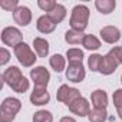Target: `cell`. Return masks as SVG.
I'll return each instance as SVG.
<instances>
[{"label":"cell","instance_id":"1","mask_svg":"<svg viewBox=\"0 0 122 122\" xmlns=\"http://www.w3.org/2000/svg\"><path fill=\"white\" fill-rule=\"evenodd\" d=\"M2 79L6 85H9L17 93H23L29 89V81L22 75V72L17 66L7 68L2 75Z\"/></svg>","mask_w":122,"mask_h":122},{"label":"cell","instance_id":"2","mask_svg":"<svg viewBox=\"0 0 122 122\" xmlns=\"http://www.w3.org/2000/svg\"><path fill=\"white\" fill-rule=\"evenodd\" d=\"M22 108V102L16 98H6L0 106V122H12Z\"/></svg>","mask_w":122,"mask_h":122},{"label":"cell","instance_id":"3","mask_svg":"<svg viewBox=\"0 0 122 122\" xmlns=\"http://www.w3.org/2000/svg\"><path fill=\"white\" fill-rule=\"evenodd\" d=\"M89 22V9L85 5H78L73 7L72 10V16H71V26L73 30H79L83 32L88 26Z\"/></svg>","mask_w":122,"mask_h":122},{"label":"cell","instance_id":"4","mask_svg":"<svg viewBox=\"0 0 122 122\" xmlns=\"http://www.w3.org/2000/svg\"><path fill=\"white\" fill-rule=\"evenodd\" d=\"M15 56L17 57V60L20 62V65H23L25 68L33 66L35 62H36V59H37L36 55L32 52L30 46L26 45L25 42L20 43V45H17V46L15 47Z\"/></svg>","mask_w":122,"mask_h":122},{"label":"cell","instance_id":"5","mask_svg":"<svg viewBox=\"0 0 122 122\" xmlns=\"http://www.w3.org/2000/svg\"><path fill=\"white\" fill-rule=\"evenodd\" d=\"M56 98H57L59 102H63L66 106H69L71 103H73L75 101H78L82 96H81V92L76 88H71L68 85H62L56 92Z\"/></svg>","mask_w":122,"mask_h":122},{"label":"cell","instance_id":"6","mask_svg":"<svg viewBox=\"0 0 122 122\" xmlns=\"http://www.w3.org/2000/svg\"><path fill=\"white\" fill-rule=\"evenodd\" d=\"M2 42L6 45V46H12L13 49L23 43V36H22V32L17 29V27H13V26H9V27H5L3 32H2Z\"/></svg>","mask_w":122,"mask_h":122},{"label":"cell","instance_id":"7","mask_svg":"<svg viewBox=\"0 0 122 122\" xmlns=\"http://www.w3.org/2000/svg\"><path fill=\"white\" fill-rule=\"evenodd\" d=\"M30 78L35 83V88H46L50 79V73L45 66H36L30 71Z\"/></svg>","mask_w":122,"mask_h":122},{"label":"cell","instance_id":"8","mask_svg":"<svg viewBox=\"0 0 122 122\" xmlns=\"http://www.w3.org/2000/svg\"><path fill=\"white\" fill-rule=\"evenodd\" d=\"M85 76H86V72H85V68L82 63H69V66L66 69V78L71 82L79 83L85 79Z\"/></svg>","mask_w":122,"mask_h":122},{"label":"cell","instance_id":"9","mask_svg":"<svg viewBox=\"0 0 122 122\" xmlns=\"http://www.w3.org/2000/svg\"><path fill=\"white\" fill-rule=\"evenodd\" d=\"M118 65H119V62L116 60V57L112 55V52L109 50V53L102 57L99 72H101L102 75H111V73H113V72L116 71Z\"/></svg>","mask_w":122,"mask_h":122},{"label":"cell","instance_id":"10","mask_svg":"<svg viewBox=\"0 0 122 122\" xmlns=\"http://www.w3.org/2000/svg\"><path fill=\"white\" fill-rule=\"evenodd\" d=\"M68 108H69V111L72 113H75V115H78L81 118L82 116H88L91 113V105H89V102L85 98H79L78 101H75L73 103H71Z\"/></svg>","mask_w":122,"mask_h":122},{"label":"cell","instance_id":"11","mask_svg":"<svg viewBox=\"0 0 122 122\" xmlns=\"http://www.w3.org/2000/svg\"><path fill=\"white\" fill-rule=\"evenodd\" d=\"M13 20L19 26H27L32 22V12H30V9L26 7V6H19L13 12Z\"/></svg>","mask_w":122,"mask_h":122},{"label":"cell","instance_id":"12","mask_svg":"<svg viewBox=\"0 0 122 122\" xmlns=\"http://www.w3.org/2000/svg\"><path fill=\"white\" fill-rule=\"evenodd\" d=\"M49 101H50V95L46 88H35L33 92L30 93V102L36 106L46 105L49 103Z\"/></svg>","mask_w":122,"mask_h":122},{"label":"cell","instance_id":"13","mask_svg":"<svg viewBox=\"0 0 122 122\" xmlns=\"http://www.w3.org/2000/svg\"><path fill=\"white\" fill-rule=\"evenodd\" d=\"M101 37L106 43H116L121 39V30L115 26H105L101 29Z\"/></svg>","mask_w":122,"mask_h":122},{"label":"cell","instance_id":"14","mask_svg":"<svg viewBox=\"0 0 122 122\" xmlns=\"http://www.w3.org/2000/svg\"><path fill=\"white\" fill-rule=\"evenodd\" d=\"M91 101H92V105L95 108H99V109H106V105H108V95L105 91L102 89H96L92 92L91 95Z\"/></svg>","mask_w":122,"mask_h":122},{"label":"cell","instance_id":"15","mask_svg":"<svg viewBox=\"0 0 122 122\" xmlns=\"http://www.w3.org/2000/svg\"><path fill=\"white\" fill-rule=\"evenodd\" d=\"M36 27H37V30L40 32V33H52L53 30H55V27H56V25L50 20V17L47 16V15H43V16H40L39 19H37V23H36Z\"/></svg>","mask_w":122,"mask_h":122},{"label":"cell","instance_id":"16","mask_svg":"<svg viewBox=\"0 0 122 122\" xmlns=\"http://www.w3.org/2000/svg\"><path fill=\"white\" fill-rule=\"evenodd\" d=\"M33 47L39 57H46L49 53V42L43 37H36L33 40Z\"/></svg>","mask_w":122,"mask_h":122},{"label":"cell","instance_id":"17","mask_svg":"<svg viewBox=\"0 0 122 122\" xmlns=\"http://www.w3.org/2000/svg\"><path fill=\"white\" fill-rule=\"evenodd\" d=\"M49 17H50V20L55 23V25H57V23H60V22H63V19L66 17V7L63 6V5H56V7L50 12V13H46Z\"/></svg>","mask_w":122,"mask_h":122},{"label":"cell","instance_id":"18","mask_svg":"<svg viewBox=\"0 0 122 122\" xmlns=\"http://www.w3.org/2000/svg\"><path fill=\"white\" fill-rule=\"evenodd\" d=\"M95 7L102 15H109V13H112L115 10L116 2H115V0H96V2H95Z\"/></svg>","mask_w":122,"mask_h":122},{"label":"cell","instance_id":"19","mask_svg":"<svg viewBox=\"0 0 122 122\" xmlns=\"http://www.w3.org/2000/svg\"><path fill=\"white\" fill-rule=\"evenodd\" d=\"M49 65H50V68L55 71V72H62L63 69H65V66H66V60H65V57L62 56V55H53L50 59H49Z\"/></svg>","mask_w":122,"mask_h":122},{"label":"cell","instance_id":"20","mask_svg":"<svg viewBox=\"0 0 122 122\" xmlns=\"http://www.w3.org/2000/svg\"><path fill=\"white\" fill-rule=\"evenodd\" d=\"M83 37H85L83 32L73 30V29L68 30V32L65 33V40H66L69 45H79V43L83 42Z\"/></svg>","mask_w":122,"mask_h":122},{"label":"cell","instance_id":"21","mask_svg":"<svg viewBox=\"0 0 122 122\" xmlns=\"http://www.w3.org/2000/svg\"><path fill=\"white\" fill-rule=\"evenodd\" d=\"M82 46L85 49H88V50H96V49L101 47V40L96 36H93V35H85Z\"/></svg>","mask_w":122,"mask_h":122},{"label":"cell","instance_id":"22","mask_svg":"<svg viewBox=\"0 0 122 122\" xmlns=\"http://www.w3.org/2000/svg\"><path fill=\"white\" fill-rule=\"evenodd\" d=\"M106 116H108L106 109H99V108L92 109L91 113L88 115L89 122H105L106 121Z\"/></svg>","mask_w":122,"mask_h":122},{"label":"cell","instance_id":"23","mask_svg":"<svg viewBox=\"0 0 122 122\" xmlns=\"http://www.w3.org/2000/svg\"><path fill=\"white\" fill-rule=\"evenodd\" d=\"M66 57L69 60V63H82V60H83V52L81 49H68L66 52Z\"/></svg>","mask_w":122,"mask_h":122},{"label":"cell","instance_id":"24","mask_svg":"<svg viewBox=\"0 0 122 122\" xmlns=\"http://www.w3.org/2000/svg\"><path fill=\"white\" fill-rule=\"evenodd\" d=\"M102 55H91L89 59H88V66L92 72H99V68H101V62H102Z\"/></svg>","mask_w":122,"mask_h":122},{"label":"cell","instance_id":"25","mask_svg":"<svg viewBox=\"0 0 122 122\" xmlns=\"http://www.w3.org/2000/svg\"><path fill=\"white\" fill-rule=\"evenodd\" d=\"M33 122H53V115L49 111H37L33 115Z\"/></svg>","mask_w":122,"mask_h":122},{"label":"cell","instance_id":"26","mask_svg":"<svg viewBox=\"0 0 122 122\" xmlns=\"http://www.w3.org/2000/svg\"><path fill=\"white\" fill-rule=\"evenodd\" d=\"M56 2L55 0H39L37 2V6L43 10V12H46V13H50L55 7H56Z\"/></svg>","mask_w":122,"mask_h":122},{"label":"cell","instance_id":"27","mask_svg":"<svg viewBox=\"0 0 122 122\" xmlns=\"http://www.w3.org/2000/svg\"><path fill=\"white\" fill-rule=\"evenodd\" d=\"M0 7L7 12H15L19 7V3H17V0H2L0 2Z\"/></svg>","mask_w":122,"mask_h":122},{"label":"cell","instance_id":"28","mask_svg":"<svg viewBox=\"0 0 122 122\" xmlns=\"http://www.w3.org/2000/svg\"><path fill=\"white\" fill-rule=\"evenodd\" d=\"M112 99H113L115 108H116V109H122V89H116V91L113 92Z\"/></svg>","mask_w":122,"mask_h":122},{"label":"cell","instance_id":"29","mask_svg":"<svg viewBox=\"0 0 122 122\" xmlns=\"http://www.w3.org/2000/svg\"><path fill=\"white\" fill-rule=\"evenodd\" d=\"M9 59H10V53L6 47H2L0 49V65H6L9 62Z\"/></svg>","mask_w":122,"mask_h":122},{"label":"cell","instance_id":"30","mask_svg":"<svg viewBox=\"0 0 122 122\" xmlns=\"http://www.w3.org/2000/svg\"><path fill=\"white\" fill-rule=\"evenodd\" d=\"M111 52H112V55L116 57L118 62H119V63H122V46L113 47V49H111Z\"/></svg>","mask_w":122,"mask_h":122},{"label":"cell","instance_id":"31","mask_svg":"<svg viewBox=\"0 0 122 122\" xmlns=\"http://www.w3.org/2000/svg\"><path fill=\"white\" fill-rule=\"evenodd\" d=\"M59 122H76V121H75L73 118H71V116H63Z\"/></svg>","mask_w":122,"mask_h":122},{"label":"cell","instance_id":"32","mask_svg":"<svg viewBox=\"0 0 122 122\" xmlns=\"http://www.w3.org/2000/svg\"><path fill=\"white\" fill-rule=\"evenodd\" d=\"M118 115H119V118L122 119V109H118Z\"/></svg>","mask_w":122,"mask_h":122},{"label":"cell","instance_id":"33","mask_svg":"<svg viewBox=\"0 0 122 122\" xmlns=\"http://www.w3.org/2000/svg\"><path fill=\"white\" fill-rule=\"evenodd\" d=\"M121 82H122V76H121Z\"/></svg>","mask_w":122,"mask_h":122}]
</instances>
